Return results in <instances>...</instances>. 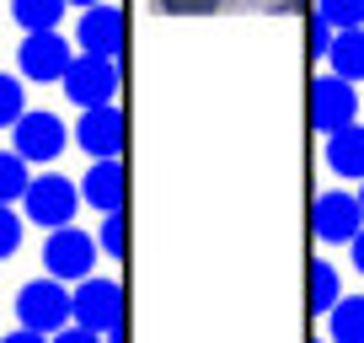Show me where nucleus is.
<instances>
[{"label":"nucleus","instance_id":"obj_1","mask_svg":"<svg viewBox=\"0 0 364 343\" xmlns=\"http://www.w3.org/2000/svg\"><path fill=\"white\" fill-rule=\"evenodd\" d=\"M59 86H65L70 102L102 107V102H113V97H118L124 75H118V59H107V54H75V59H70V70L59 75Z\"/></svg>","mask_w":364,"mask_h":343},{"label":"nucleus","instance_id":"obj_2","mask_svg":"<svg viewBox=\"0 0 364 343\" xmlns=\"http://www.w3.org/2000/svg\"><path fill=\"white\" fill-rule=\"evenodd\" d=\"M70 322L86 332H107L124 322V285L118 279H97L86 274L75 290H70Z\"/></svg>","mask_w":364,"mask_h":343},{"label":"nucleus","instance_id":"obj_3","mask_svg":"<svg viewBox=\"0 0 364 343\" xmlns=\"http://www.w3.org/2000/svg\"><path fill=\"white\" fill-rule=\"evenodd\" d=\"M16 322L33 327V332H43V338H54L59 327H70V290L59 285L54 274L22 285V295H16Z\"/></svg>","mask_w":364,"mask_h":343},{"label":"nucleus","instance_id":"obj_4","mask_svg":"<svg viewBox=\"0 0 364 343\" xmlns=\"http://www.w3.org/2000/svg\"><path fill=\"white\" fill-rule=\"evenodd\" d=\"M22 209H27V220H38L43 231L70 226V220H75V209H80V188L70 183L65 172H43V177H33V183H27Z\"/></svg>","mask_w":364,"mask_h":343},{"label":"nucleus","instance_id":"obj_5","mask_svg":"<svg viewBox=\"0 0 364 343\" xmlns=\"http://www.w3.org/2000/svg\"><path fill=\"white\" fill-rule=\"evenodd\" d=\"M65 145H70V124L59 113H33V107H27V113L11 124V150L27 161V167H33V161H59Z\"/></svg>","mask_w":364,"mask_h":343},{"label":"nucleus","instance_id":"obj_6","mask_svg":"<svg viewBox=\"0 0 364 343\" xmlns=\"http://www.w3.org/2000/svg\"><path fill=\"white\" fill-rule=\"evenodd\" d=\"M43 268L59 285H70V279L80 285V279L97 268V241H91L86 231H75V226H54L48 241H43Z\"/></svg>","mask_w":364,"mask_h":343},{"label":"nucleus","instance_id":"obj_7","mask_svg":"<svg viewBox=\"0 0 364 343\" xmlns=\"http://www.w3.org/2000/svg\"><path fill=\"white\" fill-rule=\"evenodd\" d=\"M124 38H129V22H124V11H118L113 0L86 6V11H80V22H75L80 54H107V59H118V54H124Z\"/></svg>","mask_w":364,"mask_h":343},{"label":"nucleus","instance_id":"obj_8","mask_svg":"<svg viewBox=\"0 0 364 343\" xmlns=\"http://www.w3.org/2000/svg\"><path fill=\"white\" fill-rule=\"evenodd\" d=\"M364 226V209L353 194H316V209H311V231H316V241H327V247H348L353 236H359Z\"/></svg>","mask_w":364,"mask_h":343},{"label":"nucleus","instance_id":"obj_9","mask_svg":"<svg viewBox=\"0 0 364 343\" xmlns=\"http://www.w3.org/2000/svg\"><path fill=\"white\" fill-rule=\"evenodd\" d=\"M124 113L118 102H102V107H80V124H75V145L86 150L91 161L102 156H124Z\"/></svg>","mask_w":364,"mask_h":343},{"label":"nucleus","instance_id":"obj_10","mask_svg":"<svg viewBox=\"0 0 364 343\" xmlns=\"http://www.w3.org/2000/svg\"><path fill=\"white\" fill-rule=\"evenodd\" d=\"M70 59H75V48L54 33H27L22 43H16V70H22L27 80H59L70 70Z\"/></svg>","mask_w":364,"mask_h":343},{"label":"nucleus","instance_id":"obj_11","mask_svg":"<svg viewBox=\"0 0 364 343\" xmlns=\"http://www.w3.org/2000/svg\"><path fill=\"white\" fill-rule=\"evenodd\" d=\"M353 118H359L353 80H343V75H316V80H311V124H316L321 134L353 124Z\"/></svg>","mask_w":364,"mask_h":343},{"label":"nucleus","instance_id":"obj_12","mask_svg":"<svg viewBox=\"0 0 364 343\" xmlns=\"http://www.w3.org/2000/svg\"><path fill=\"white\" fill-rule=\"evenodd\" d=\"M80 199H86L97 215H118V209L129 204V172L118 156H102V161H91L86 177H80Z\"/></svg>","mask_w":364,"mask_h":343},{"label":"nucleus","instance_id":"obj_13","mask_svg":"<svg viewBox=\"0 0 364 343\" xmlns=\"http://www.w3.org/2000/svg\"><path fill=\"white\" fill-rule=\"evenodd\" d=\"M327 167L338 177H364V124L359 118L327 134Z\"/></svg>","mask_w":364,"mask_h":343},{"label":"nucleus","instance_id":"obj_14","mask_svg":"<svg viewBox=\"0 0 364 343\" xmlns=\"http://www.w3.org/2000/svg\"><path fill=\"white\" fill-rule=\"evenodd\" d=\"M327 59H332V75L364 80V27H343V33H332Z\"/></svg>","mask_w":364,"mask_h":343},{"label":"nucleus","instance_id":"obj_15","mask_svg":"<svg viewBox=\"0 0 364 343\" xmlns=\"http://www.w3.org/2000/svg\"><path fill=\"white\" fill-rule=\"evenodd\" d=\"M327 338L332 343H364V295H338V306L327 311Z\"/></svg>","mask_w":364,"mask_h":343},{"label":"nucleus","instance_id":"obj_16","mask_svg":"<svg viewBox=\"0 0 364 343\" xmlns=\"http://www.w3.org/2000/svg\"><path fill=\"white\" fill-rule=\"evenodd\" d=\"M11 16L22 33H54L65 16V0H11Z\"/></svg>","mask_w":364,"mask_h":343},{"label":"nucleus","instance_id":"obj_17","mask_svg":"<svg viewBox=\"0 0 364 343\" xmlns=\"http://www.w3.org/2000/svg\"><path fill=\"white\" fill-rule=\"evenodd\" d=\"M338 295H343L338 268H332L327 258H316V263H311V311H332V306H338Z\"/></svg>","mask_w":364,"mask_h":343},{"label":"nucleus","instance_id":"obj_18","mask_svg":"<svg viewBox=\"0 0 364 343\" xmlns=\"http://www.w3.org/2000/svg\"><path fill=\"white\" fill-rule=\"evenodd\" d=\"M27 183H33L27 161L16 156V150H0V204H16V199L27 194Z\"/></svg>","mask_w":364,"mask_h":343},{"label":"nucleus","instance_id":"obj_19","mask_svg":"<svg viewBox=\"0 0 364 343\" xmlns=\"http://www.w3.org/2000/svg\"><path fill=\"white\" fill-rule=\"evenodd\" d=\"M316 16L343 33V27H364V0H316Z\"/></svg>","mask_w":364,"mask_h":343},{"label":"nucleus","instance_id":"obj_20","mask_svg":"<svg viewBox=\"0 0 364 343\" xmlns=\"http://www.w3.org/2000/svg\"><path fill=\"white\" fill-rule=\"evenodd\" d=\"M22 113H27V86H22L16 75H6V70H0V129H11Z\"/></svg>","mask_w":364,"mask_h":343},{"label":"nucleus","instance_id":"obj_21","mask_svg":"<svg viewBox=\"0 0 364 343\" xmlns=\"http://www.w3.org/2000/svg\"><path fill=\"white\" fill-rule=\"evenodd\" d=\"M102 252H107V258H124V252H129V226H124V209H118V215H102Z\"/></svg>","mask_w":364,"mask_h":343},{"label":"nucleus","instance_id":"obj_22","mask_svg":"<svg viewBox=\"0 0 364 343\" xmlns=\"http://www.w3.org/2000/svg\"><path fill=\"white\" fill-rule=\"evenodd\" d=\"M16 247H22V220L11 204H0V258H16Z\"/></svg>","mask_w":364,"mask_h":343},{"label":"nucleus","instance_id":"obj_23","mask_svg":"<svg viewBox=\"0 0 364 343\" xmlns=\"http://www.w3.org/2000/svg\"><path fill=\"white\" fill-rule=\"evenodd\" d=\"M220 11L236 16V11H284V0H220Z\"/></svg>","mask_w":364,"mask_h":343},{"label":"nucleus","instance_id":"obj_24","mask_svg":"<svg viewBox=\"0 0 364 343\" xmlns=\"http://www.w3.org/2000/svg\"><path fill=\"white\" fill-rule=\"evenodd\" d=\"M48 343H102V332H86V327H75V322H70V327H59Z\"/></svg>","mask_w":364,"mask_h":343},{"label":"nucleus","instance_id":"obj_25","mask_svg":"<svg viewBox=\"0 0 364 343\" xmlns=\"http://www.w3.org/2000/svg\"><path fill=\"white\" fill-rule=\"evenodd\" d=\"M327 43H332V27L316 16V27H311V48H316V54H327Z\"/></svg>","mask_w":364,"mask_h":343},{"label":"nucleus","instance_id":"obj_26","mask_svg":"<svg viewBox=\"0 0 364 343\" xmlns=\"http://www.w3.org/2000/svg\"><path fill=\"white\" fill-rule=\"evenodd\" d=\"M0 343H48V338H43V332H33V327H11Z\"/></svg>","mask_w":364,"mask_h":343},{"label":"nucleus","instance_id":"obj_27","mask_svg":"<svg viewBox=\"0 0 364 343\" xmlns=\"http://www.w3.org/2000/svg\"><path fill=\"white\" fill-rule=\"evenodd\" d=\"M348 247H353V268H359V274H364V226H359V236H353Z\"/></svg>","mask_w":364,"mask_h":343},{"label":"nucleus","instance_id":"obj_28","mask_svg":"<svg viewBox=\"0 0 364 343\" xmlns=\"http://www.w3.org/2000/svg\"><path fill=\"white\" fill-rule=\"evenodd\" d=\"M65 6H80V11H86V6H97V0H65Z\"/></svg>","mask_w":364,"mask_h":343},{"label":"nucleus","instance_id":"obj_29","mask_svg":"<svg viewBox=\"0 0 364 343\" xmlns=\"http://www.w3.org/2000/svg\"><path fill=\"white\" fill-rule=\"evenodd\" d=\"M359 209H364V177H359Z\"/></svg>","mask_w":364,"mask_h":343},{"label":"nucleus","instance_id":"obj_30","mask_svg":"<svg viewBox=\"0 0 364 343\" xmlns=\"http://www.w3.org/2000/svg\"><path fill=\"white\" fill-rule=\"evenodd\" d=\"M316 343H332V338H316Z\"/></svg>","mask_w":364,"mask_h":343}]
</instances>
